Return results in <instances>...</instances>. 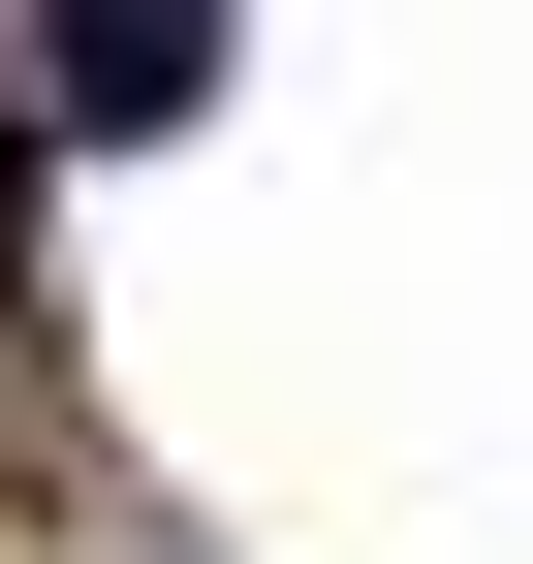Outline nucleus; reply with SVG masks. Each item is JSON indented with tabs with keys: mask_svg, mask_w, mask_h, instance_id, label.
Instances as JSON below:
<instances>
[{
	"mask_svg": "<svg viewBox=\"0 0 533 564\" xmlns=\"http://www.w3.org/2000/svg\"><path fill=\"white\" fill-rule=\"evenodd\" d=\"M32 95L126 158V126H188V95H220V0H32Z\"/></svg>",
	"mask_w": 533,
	"mask_h": 564,
	"instance_id": "nucleus-1",
	"label": "nucleus"
}]
</instances>
